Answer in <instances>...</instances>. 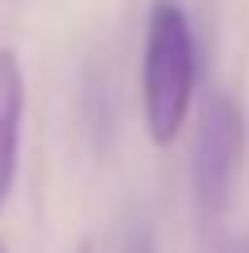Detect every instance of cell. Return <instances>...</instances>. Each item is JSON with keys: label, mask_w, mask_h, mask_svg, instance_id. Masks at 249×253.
Wrapping results in <instances>:
<instances>
[{"label": "cell", "mask_w": 249, "mask_h": 253, "mask_svg": "<svg viewBox=\"0 0 249 253\" xmlns=\"http://www.w3.org/2000/svg\"><path fill=\"white\" fill-rule=\"evenodd\" d=\"M195 100V34L179 0H150L141 46V117L154 145H174Z\"/></svg>", "instance_id": "cell-1"}, {"label": "cell", "mask_w": 249, "mask_h": 253, "mask_svg": "<svg viewBox=\"0 0 249 253\" xmlns=\"http://www.w3.org/2000/svg\"><path fill=\"white\" fill-rule=\"evenodd\" d=\"M245 108L228 91H212L195 117V145H191V204L200 224H216L233 199L237 174L245 162Z\"/></svg>", "instance_id": "cell-2"}, {"label": "cell", "mask_w": 249, "mask_h": 253, "mask_svg": "<svg viewBox=\"0 0 249 253\" xmlns=\"http://www.w3.org/2000/svg\"><path fill=\"white\" fill-rule=\"evenodd\" d=\"M21 125H25V75H21V58L8 46H0V208L17 183Z\"/></svg>", "instance_id": "cell-3"}, {"label": "cell", "mask_w": 249, "mask_h": 253, "mask_svg": "<svg viewBox=\"0 0 249 253\" xmlns=\"http://www.w3.org/2000/svg\"><path fill=\"white\" fill-rule=\"evenodd\" d=\"M117 253H158V249H154V233H150V224H145L141 216H133L129 224L121 228Z\"/></svg>", "instance_id": "cell-4"}, {"label": "cell", "mask_w": 249, "mask_h": 253, "mask_svg": "<svg viewBox=\"0 0 249 253\" xmlns=\"http://www.w3.org/2000/svg\"><path fill=\"white\" fill-rule=\"evenodd\" d=\"M220 253H249V241H237V245H224Z\"/></svg>", "instance_id": "cell-5"}, {"label": "cell", "mask_w": 249, "mask_h": 253, "mask_svg": "<svg viewBox=\"0 0 249 253\" xmlns=\"http://www.w3.org/2000/svg\"><path fill=\"white\" fill-rule=\"evenodd\" d=\"M79 253H100L96 245H91V241H87V245H79Z\"/></svg>", "instance_id": "cell-6"}, {"label": "cell", "mask_w": 249, "mask_h": 253, "mask_svg": "<svg viewBox=\"0 0 249 253\" xmlns=\"http://www.w3.org/2000/svg\"><path fill=\"white\" fill-rule=\"evenodd\" d=\"M0 253H8V245H4V241H0Z\"/></svg>", "instance_id": "cell-7"}]
</instances>
